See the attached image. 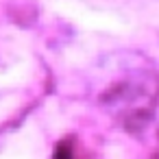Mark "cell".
I'll return each mask as SVG.
<instances>
[{"label": "cell", "instance_id": "1", "mask_svg": "<svg viewBox=\"0 0 159 159\" xmlns=\"http://www.w3.org/2000/svg\"><path fill=\"white\" fill-rule=\"evenodd\" d=\"M85 148L81 146V142L76 137H63L52 152V159H87L85 157Z\"/></svg>", "mask_w": 159, "mask_h": 159}]
</instances>
